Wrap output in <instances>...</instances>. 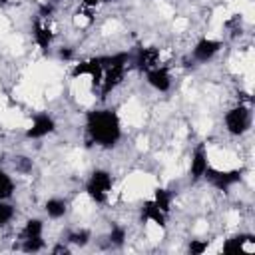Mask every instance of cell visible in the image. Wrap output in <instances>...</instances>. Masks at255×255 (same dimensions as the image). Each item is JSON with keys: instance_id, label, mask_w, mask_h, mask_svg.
I'll return each instance as SVG.
<instances>
[{"instance_id": "6da1fadb", "label": "cell", "mask_w": 255, "mask_h": 255, "mask_svg": "<svg viewBox=\"0 0 255 255\" xmlns=\"http://www.w3.org/2000/svg\"><path fill=\"white\" fill-rule=\"evenodd\" d=\"M86 131L92 143L110 149L122 139V122L114 110H92L86 114Z\"/></svg>"}, {"instance_id": "7a4b0ae2", "label": "cell", "mask_w": 255, "mask_h": 255, "mask_svg": "<svg viewBox=\"0 0 255 255\" xmlns=\"http://www.w3.org/2000/svg\"><path fill=\"white\" fill-rule=\"evenodd\" d=\"M114 177L108 169H94L90 179L86 181V193L90 195L92 201L96 203H106L108 193L112 191Z\"/></svg>"}, {"instance_id": "3957f363", "label": "cell", "mask_w": 255, "mask_h": 255, "mask_svg": "<svg viewBox=\"0 0 255 255\" xmlns=\"http://www.w3.org/2000/svg\"><path fill=\"white\" fill-rule=\"evenodd\" d=\"M223 122H225V129L231 135H243L251 128V108L243 104L233 106L231 110L225 112Z\"/></svg>"}, {"instance_id": "277c9868", "label": "cell", "mask_w": 255, "mask_h": 255, "mask_svg": "<svg viewBox=\"0 0 255 255\" xmlns=\"http://www.w3.org/2000/svg\"><path fill=\"white\" fill-rule=\"evenodd\" d=\"M72 78H80V76H90L92 80V88H100L102 86V78H104V58L102 56H94L90 60H84L80 64H76L70 72Z\"/></svg>"}, {"instance_id": "5b68a950", "label": "cell", "mask_w": 255, "mask_h": 255, "mask_svg": "<svg viewBox=\"0 0 255 255\" xmlns=\"http://www.w3.org/2000/svg\"><path fill=\"white\" fill-rule=\"evenodd\" d=\"M241 169H215V167H207V171H205V175L203 177H207V181L213 185V187H217V189H221V191H227L231 185H235V183H239L241 181Z\"/></svg>"}, {"instance_id": "8992f818", "label": "cell", "mask_w": 255, "mask_h": 255, "mask_svg": "<svg viewBox=\"0 0 255 255\" xmlns=\"http://www.w3.org/2000/svg\"><path fill=\"white\" fill-rule=\"evenodd\" d=\"M126 68L128 64H114V66H108L104 70V78H102V86H100V94H102V100L114 92L126 78Z\"/></svg>"}, {"instance_id": "52a82bcc", "label": "cell", "mask_w": 255, "mask_h": 255, "mask_svg": "<svg viewBox=\"0 0 255 255\" xmlns=\"http://www.w3.org/2000/svg\"><path fill=\"white\" fill-rule=\"evenodd\" d=\"M223 253H229V255H233V253H245V255L255 253V235L239 233V235L229 237L223 243Z\"/></svg>"}, {"instance_id": "ba28073f", "label": "cell", "mask_w": 255, "mask_h": 255, "mask_svg": "<svg viewBox=\"0 0 255 255\" xmlns=\"http://www.w3.org/2000/svg\"><path fill=\"white\" fill-rule=\"evenodd\" d=\"M54 129H56L54 118L48 116V114H38V116H34L32 126L26 129V137H30V139H40V137L50 135Z\"/></svg>"}, {"instance_id": "9c48e42d", "label": "cell", "mask_w": 255, "mask_h": 255, "mask_svg": "<svg viewBox=\"0 0 255 255\" xmlns=\"http://www.w3.org/2000/svg\"><path fill=\"white\" fill-rule=\"evenodd\" d=\"M219 50H221V42H219V40L201 38V40H199V42L193 46L191 56H193V60H195V62L205 64V62L213 60V58H215V54H217Z\"/></svg>"}, {"instance_id": "30bf717a", "label": "cell", "mask_w": 255, "mask_h": 255, "mask_svg": "<svg viewBox=\"0 0 255 255\" xmlns=\"http://www.w3.org/2000/svg\"><path fill=\"white\" fill-rule=\"evenodd\" d=\"M209 167V157H207V147L205 143H199L191 155V167H189V177L191 181H199Z\"/></svg>"}, {"instance_id": "8fae6325", "label": "cell", "mask_w": 255, "mask_h": 255, "mask_svg": "<svg viewBox=\"0 0 255 255\" xmlns=\"http://www.w3.org/2000/svg\"><path fill=\"white\" fill-rule=\"evenodd\" d=\"M145 80L157 92H167L171 88V76H169L167 68H163V66H155V68L147 70L145 72Z\"/></svg>"}, {"instance_id": "7c38bea8", "label": "cell", "mask_w": 255, "mask_h": 255, "mask_svg": "<svg viewBox=\"0 0 255 255\" xmlns=\"http://www.w3.org/2000/svg\"><path fill=\"white\" fill-rule=\"evenodd\" d=\"M141 221H151V223H155L157 227L163 229V227L167 225V213L161 211V209L155 205L153 199H147V201H143V205H141Z\"/></svg>"}, {"instance_id": "4fadbf2b", "label": "cell", "mask_w": 255, "mask_h": 255, "mask_svg": "<svg viewBox=\"0 0 255 255\" xmlns=\"http://www.w3.org/2000/svg\"><path fill=\"white\" fill-rule=\"evenodd\" d=\"M157 60H159V52H157L155 48H139V50L135 52V56H133V64H135L137 70H141V72H147V70L159 66Z\"/></svg>"}, {"instance_id": "5bb4252c", "label": "cell", "mask_w": 255, "mask_h": 255, "mask_svg": "<svg viewBox=\"0 0 255 255\" xmlns=\"http://www.w3.org/2000/svg\"><path fill=\"white\" fill-rule=\"evenodd\" d=\"M32 36H34V42L40 46V50L42 52H48V48L52 46V38L54 36L50 32V28L40 22V18H36L34 24H32Z\"/></svg>"}, {"instance_id": "9a60e30c", "label": "cell", "mask_w": 255, "mask_h": 255, "mask_svg": "<svg viewBox=\"0 0 255 255\" xmlns=\"http://www.w3.org/2000/svg\"><path fill=\"white\" fill-rule=\"evenodd\" d=\"M44 209H46L48 217L60 219V217H64L66 211H68V201L62 199V197H50V199L44 203Z\"/></svg>"}, {"instance_id": "2e32d148", "label": "cell", "mask_w": 255, "mask_h": 255, "mask_svg": "<svg viewBox=\"0 0 255 255\" xmlns=\"http://www.w3.org/2000/svg\"><path fill=\"white\" fill-rule=\"evenodd\" d=\"M42 231H44V221L38 219V217H32L24 223V229H22V237H42Z\"/></svg>"}, {"instance_id": "e0dca14e", "label": "cell", "mask_w": 255, "mask_h": 255, "mask_svg": "<svg viewBox=\"0 0 255 255\" xmlns=\"http://www.w3.org/2000/svg\"><path fill=\"white\" fill-rule=\"evenodd\" d=\"M153 201H155V205H157L161 211L169 213V209H171V191H167V189H163V187H155V191H153Z\"/></svg>"}, {"instance_id": "ac0fdd59", "label": "cell", "mask_w": 255, "mask_h": 255, "mask_svg": "<svg viewBox=\"0 0 255 255\" xmlns=\"http://www.w3.org/2000/svg\"><path fill=\"white\" fill-rule=\"evenodd\" d=\"M14 189H16V185H14L12 177L4 169H0V199H10Z\"/></svg>"}, {"instance_id": "d6986e66", "label": "cell", "mask_w": 255, "mask_h": 255, "mask_svg": "<svg viewBox=\"0 0 255 255\" xmlns=\"http://www.w3.org/2000/svg\"><path fill=\"white\" fill-rule=\"evenodd\" d=\"M90 239H92V233H90L88 229L72 231V233L68 235V243H72V245H76V247H86V245L90 243Z\"/></svg>"}, {"instance_id": "ffe728a7", "label": "cell", "mask_w": 255, "mask_h": 255, "mask_svg": "<svg viewBox=\"0 0 255 255\" xmlns=\"http://www.w3.org/2000/svg\"><path fill=\"white\" fill-rule=\"evenodd\" d=\"M16 215V209L12 203H8L6 199H0V227L8 225Z\"/></svg>"}, {"instance_id": "44dd1931", "label": "cell", "mask_w": 255, "mask_h": 255, "mask_svg": "<svg viewBox=\"0 0 255 255\" xmlns=\"http://www.w3.org/2000/svg\"><path fill=\"white\" fill-rule=\"evenodd\" d=\"M44 247H46V243L42 237H26L22 241V251H26V253H38Z\"/></svg>"}, {"instance_id": "7402d4cb", "label": "cell", "mask_w": 255, "mask_h": 255, "mask_svg": "<svg viewBox=\"0 0 255 255\" xmlns=\"http://www.w3.org/2000/svg\"><path fill=\"white\" fill-rule=\"evenodd\" d=\"M108 241H110L112 245H116V247H122L124 241H126V227L114 225L112 231H110V235H108Z\"/></svg>"}, {"instance_id": "603a6c76", "label": "cell", "mask_w": 255, "mask_h": 255, "mask_svg": "<svg viewBox=\"0 0 255 255\" xmlns=\"http://www.w3.org/2000/svg\"><path fill=\"white\" fill-rule=\"evenodd\" d=\"M14 167H16L18 171H22V173H28V171H32V159H28V157H24V155L14 157Z\"/></svg>"}, {"instance_id": "cb8c5ba5", "label": "cell", "mask_w": 255, "mask_h": 255, "mask_svg": "<svg viewBox=\"0 0 255 255\" xmlns=\"http://www.w3.org/2000/svg\"><path fill=\"white\" fill-rule=\"evenodd\" d=\"M189 253L191 255H201L205 249H207V241H199V239H191L189 241Z\"/></svg>"}, {"instance_id": "d4e9b609", "label": "cell", "mask_w": 255, "mask_h": 255, "mask_svg": "<svg viewBox=\"0 0 255 255\" xmlns=\"http://www.w3.org/2000/svg\"><path fill=\"white\" fill-rule=\"evenodd\" d=\"M58 56H60L62 60H72V58H74V50H72V48H60V50H58Z\"/></svg>"}, {"instance_id": "484cf974", "label": "cell", "mask_w": 255, "mask_h": 255, "mask_svg": "<svg viewBox=\"0 0 255 255\" xmlns=\"http://www.w3.org/2000/svg\"><path fill=\"white\" fill-rule=\"evenodd\" d=\"M52 253H54V255H58V253H64V255H68V253H70V247H68V245H62V243H58V245H54V247H52Z\"/></svg>"}, {"instance_id": "4316f807", "label": "cell", "mask_w": 255, "mask_h": 255, "mask_svg": "<svg viewBox=\"0 0 255 255\" xmlns=\"http://www.w3.org/2000/svg\"><path fill=\"white\" fill-rule=\"evenodd\" d=\"M54 12V6L52 4H42V8H40V18H46V16H50Z\"/></svg>"}, {"instance_id": "83f0119b", "label": "cell", "mask_w": 255, "mask_h": 255, "mask_svg": "<svg viewBox=\"0 0 255 255\" xmlns=\"http://www.w3.org/2000/svg\"><path fill=\"white\" fill-rule=\"evenodd\" d=\"M82 2V6H86V8H96L102 0H80Z\"/></svg>"}]
</instances>
